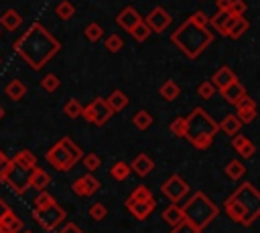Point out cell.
Masks as SVG:
<instances>
[{
  "instance_id": "10",
  "label": "cell",
  "mask_w": 260,
  "mask_h": 233,
  "mask_svg": "<svg viewBox=\"0 0 260 233\" xmlns=\"http://www.w3.org/2000/svg\"><path fill=\"white\" fill-rule=\"evenodd\" d=\"M160 192H162L171 203H175V205H177L183 197H187V195H189V184H187L179 174H171V176L162 182Z\"/></svg>"
},
{
  "instance_id": "55",
  "label": "cell",
  "mask_w": 260,
  "mask_h": 233,
  "mask_svg": "<svg viewBox=\"0 0 260 233\" xmlns=\"http://www.w3.org/2000/svg\"><path fill=\"white\" fill-rule=\"evenodd\" d=\"M20 233H35V231H32V229H22Z\"/></svg>"
},
{
  "instance_id": "39",
  "label": "cell",
  "mask_w": 260,
  "mask_h": 233,
  "mask_svg": "<svg viewBox=\"0 0 260 233\" xmlns=\"http://www.w3.org/2000/svg\"><path fill=\"white\" fill-rule=\"evenodd\" d=\"M87 213H89L91 221H104L108 217V207L104 203H91Z\"/></svg>"
},
{
  "instance_id": "28",
  "label": "cell",
  "mask_w": 260,
  "mask_h": 233,
  "mask_svg": "<svg viewBox=\"0 0 260 233\" xmlns=\"http://www.w3.org/2000/svg\"><path fill=\"white\" fill-rule=\"evenodd\" d=\"M12 160H14L16 164H20V166L28 168V170H32L35 166H39V164H37V156H35L30 150H26V148H24V150H18V152H16V156H14Z\"/></svg>"
},
{
  "instance_id": "3",
  "label": "cell",
  "mask_w": 260,
  "mask_h": 233,
  "mask_svg": "<svg viewBox=\"0 0 260 233\" xmlns=\"http://www.w3.org/2000/svg\"><path fill=\"white\" fill-rule=\"evenodd\" d=\"M171 41L187 59H197L213 43V32L209 28H199L185 20L179 28L173 30Z\"/></svg>"
},
{
  "instance_id": "14",
  "label": "cell",
  "mask_w": 260,
  "mask_h": 233,
  "mask_svg": "<svg viewBox=\"0 0 260 233\" xmlns=\"http://www.w3.org/2000/svg\"><path fill=\"white\" fill-rule=\"evenodd\" d=\"M126 209L138 219V221H144L146 217H150V213L156 209V201L150 199V201H138V203H126Z\"/></svg>"
},
{
  "instance_id": "11",
  "label": "cell",
  "mask_w": 260,
  "mask_h": 233,
  "mask_svg": "<svg viewBox=\"0 0 260 233\" xmlns=\"http://www.w3.org/2000/svg\"><path fill=\"white\" fill-rule=\"evenodd\" d=\"M171 14L162 8V6H156V8H152L150 10V14L146 16V20H144V24L150 28V32H162V30H167V26L171 24Z\"/></svg>"
},
{
  "instance_id": "4",
  "label": "cell",
  "mask_w": 260,
  "mask_h": 233,
  "mask_svg": "<svg viewBox=\"0 0 260 233\" xmlns=\"http://www.w3.org/2000/svg\"><path fill=\"white\" fill-rule=\"evenodd\" d=\"M217 132H219L217 122L203 107H195L189 115H185V136L183 138H187L193 148L207 150Z\"/></svg>"
},
{
  "instance_id": "43",
  "label": "cell",
  "mask_w": 260,
  "mask_h": 233,
  "mask_svg": "<svg viewBox=\"0 0 260 233\" xmlns=\"http://www.w3.org/2000/svg\"><path fill=\"white\" fill-rule=\"evenodd\" d=\"M191 24H195V26H199V28H207L209 26V16L205 14V12H201V10H197V12H193L189 18H187Z\"/></svg>"
},
{
  "instance_id": "34",
  "label": "cell",
  "mask_w": 260,
  "mask_h": 233,
  "mask_svg": "<svg viewBox=\"0 0 260 233\" xmlns=\"http://www.w3.org/2000/svg\"><path fill=\"white\" fill-rule=\"evenodd\" d=\"M81 109H83V105H81L75 97H71V99H67V101L63 103V113H65L67 118H71V120L79 118V115H81Z\"/></svg>"
},
{
  "instance_id": "46",
  "label": "cell",
  "mask_w": 260,
  "mask_h": 233,
  "mask_svg": "<svg viewBox=\"0 0 260 233\" xmlns=\"http://www.w3.org/2000/svg\"><path fill=\"white\" fill-rule=\"evenodd\" d=\"M248 10V4L244 2V0H232V6H230V14L234 16V18H240V16H244V12Z\"/></svg>"
},
{
  "instance_id": "9",
  "label": "cell",
  "mask_w": 260,
  "mask_h": 233,
  "mask_svg": "<svg viewBox=\"0 0 260 233\" xmlns=\"http://www.w3.org/2000/svg\"><path fill=\"white\" fill-rule=\"evenodd\" d=\"M81 118H83L87 124L104 126V124L112 118V109L108 107V103H106L104 97H95V99H91V103L83 105V109H81Z\"/></svg>"
},
{
  "instance_id": "33",
  "label": "cell",
  "mask_w": 260,
  "mask_h": 233,
  "mask_svg": "<svg viewBox=\"0 0 260 233\" xmlns=\"http://www.w3.org/2000/svg\"><path fill=\"white\" fill-rule=\"evenodd\" d=\"M150 199H154L152 192H150V188H146L144 184H138V186H134V190L130 192V197L126 199V203H138V201H150Z\"/></svg>"
},
{
  "instance_id": "53",
  "label": "cell",
  "mask_w": 260,
  "mask_h": 233,
  "mask_svg": "<svg viewBox=\"0 0 260 233\" xmlns=\"http://www.w3.org/2000/svg\"><path fill=\"white\" fill-rule=\"evenodd\" d=\"M6 162H8V156H6V154L0 150V172H2V168L6 166Z\"/></svg>"
},
{
  "instance_id": "20",
  "label": "cell",
  "mask_w": 260,
  "mask_h": 233,
  "mask_svg": "<svg viewBox=\"0 0 260 233\" xmlns=\"http://www.w3.org/2000/svg\"><path fill=\"white\" fill-rule=\"evenodd\" d=\"M232 22H234V16H232L228 10H217V12H215V16H211V18H209V24H211V26H215V28H217V32H219V34H223V36L228 34V28H230V24H232Z\"/></svg>"
},
{
  "instance_id": "22",
  "label": "cell",
  "mask_w": 260,
  "mask_h": 233,
  "mask_svg": "<svg viewBox=\"0 0 260 233\" xmlns=\"http://www.w3.org/2000/svg\"><path fill=\"white\" fill-rule=\"evenodd\" d=\"M106 103H108V107L112 109V113L122 111V109L128 105V95H126L122 89H114V91L106 97Z\"/></svg>"
},
{
  "instance_id": "27",
  "label": "cell",
  "mask_w": 260,
  "mask_h": 233,
  "mask_svg": "<svg viewBox=\"0 0 260 233\" xmlns=\"http://www.w3.org/2000/svg\"><path fill=\"white\" fill-rule=\"evenodd\" d=\"M248 28H250V22H248L244 16L234 18V22L230 24V28H228V34H225V36H230V38H240Z\"/></svg>"
},
{
  "instance_id": "26",
  "label": "cell",
  "mask_w": 260,
  "mask_h": 233,
  "mask_svg": "<svg viewBox=\"0 0 260 233\" xmlns=\"http://www.w3.org/2000/svg\"><path fill=\"white\" fill-rule=\"evenodd\" d=\"M162 221L165 223H169L171 227H175V225H179L181 221H185L183 219V211H181V207L179 205H169L165 211H162Z\"/></svg>"
},
{
  "instance_id": "6",
  "label": "cell",
  "mask_w": 260,
  "mask_h": 233,
  "mask_svg": "<svg viewBox=\"0 0 260 233\" xmlns=\"http://www.w3.org/2000/svg\"><path fill=\"white\" fill-rule=\"evenodd\" d=\"M81 156H83L81 148H79L69 136H65V138L57 140V142L47 150L45 160H47L55 170H59V172H69V170L81 160Z\"/></svg>"
},
{
  "instance_id": "12",
  "label": "cell",
  "mask_w": 260,
  "mask_h": 233,
  "mask_svg": "<svg viewBox=\"0 0 260 233\" xmlns=\"http://www.w3.org/2000/svg\"><path fill=\"white\" fill-rule=\"evenodd\" d=\"M73 192L77 195V197H91V195H95L98 190H100V180L91 174V172H87V174H83V176H79L75 182H73Z\"/></svg>"
},
{
  "instance_id": "44",
  "label": "cell",
  "mask_w": 260,
  "mask_h": 233,
  "mask_svg": "<svg viewBox=\"0 0 260 233\" xmlns=\"http://www.w3.org/2000/svg\"><path fill=\"white\" fill-rule=\"evenodd\" d=\"M215 87L211 85V81H203V83H199V87H197V93H199V97L201 99H211L213 95H215Z\"/></svg>"
},
{
  "instance_id": "19",
  "label": "cell",
  "mask_w": 260,
  "mask_h": 233,
  "mask_svg": "<svg viewBox=\"0 0 260 233\" xmlns=\"http://www.w3.org/2000/svg\"><path fill=\"white\" fill-rule=\"evenodd\" d=\"M49 182H51L49 172H47L45 168H41V166H35L32 172H30V182H28V186L41 192V190H45V188L49 186Z\"/></svg>"
},
{
  "instance_id": "2",
  "label": "cell",
  "mask_w": 260,
  "mask_h": 233,
  "mask_svg": "<svg viewBox=\"0 0 260 233\" xmlns=\"http://www.w3.org/2000/svg\"><path fill=\"white\" fill-rule=\"evenodd\" d=\"M223 211L230 221L250 227L260 215V192L252 182L240 184L223 203Z\"/></svg>"
},
{
  "instance_id": "15",
  "label": "cell",
  "mask_w": 260,
  "mask_h": 233,
  "mask_svg": "<svg viewBox=\"0 0 260 233\" xmlns=\"http://www.w3.org/2000/svg\"><path fill=\"white\" fill-rule=\"evenodd\" d=\"M24 229V221L14 213H6L2 219H0V233H20Z\"/></svg>"
},
{
  "instance_id": "51",
  "label": "cell",
  "mask_w": 260,
  "mask_h": 233,
  "mask_svg": "<svg viewBox=\"0 0 260 233\" xmlns=\"http://www.w3.org/2000/svg\"><path fill=\"white\" fill-rule=\"evenodd\" d=\"M215 6H217V10H230L232 0H215Z\"/></svg>"
},
{
  "instance_id": "42",
  "label": "cell",
  "mask_w": 260,
  "mask_h": 233,
  "mask_svg": "<svg viewBox=\"0 0 260 233\" xmlns=\"http://www.w3.org/2000/svg\"><path fill=\"white\" fill-rule=\"evenodd\" d=\"M53 203H57L55 197L49 195L47 190H41V192L37 195V199H35V207H32V209H45V207H49V205H53Z\"/></svg>"
},
{
  "instance_id": "24",
  "label": "cell",
  "mask_w": 260,
  "mask_h": 233,
  "mask_svg": "<svg viewBox=\"0 0 260 233\" xmlns=\"http://www.w3.org/2000/svg\"><path fill=\"white\" fill-rule=\"evenodd\" d=\"M0 24H2L6 30H16V28L22 24V16H20L14 8H8V10L0 16Z\"/></svg>"
},
{
  "instance_id": "23",
  "label": "cell",
  "mask_w": 260,
  "mask_h": 233,
  "mask_svg": "<svg viewBox=\"0 0 260 233\" xmlns=\"http://www.w3.org/2000/svg\"><path fill=\"white\" fill-rule=\"evenodd\" d=\"M217 128L225 134V136H236L238 132H240V128H242V124H240V120L234 115V113H228L221 122H217Z\"/></svg>"
},
{
  "instance_id": "1",
  "label": "cell",
  "mask_w": 260,
  "mask_h": 233,
  "mask_svg": "<svg viewBox=\"0 0 260 233\" xmlns=\"http://www.w3.org/2000/svg\"><path fill=\"white\" fill-rule=\"evenodd\" d=\"M12 49L30 69L39 71L61 51V43L41 22H32L22 36L14 41Z\"/></svg>"
},
{
  "instance_id": "5",
  "label": "cell",
  "mask_w": 260,
  "mask_h": 233,
  "mask_svg": "<svg viewBox=\"0 0 260 233\" xmlns=\"http://www.w3.org/2000/svg\"><path fill=\"white\" fill-rule=\"evenodd\" d=\"M181 211H183V219L189 221L191 225H195L199 231H203L219 213L217 205L205 197V192L201 190H195L185 205H181Z\"/></svg>"
},
{
  "instance_id": "21",
  "label": "cell",
  "mask_w": 260,
  "mask_h": 233,
  "mask_svg": "<svg viewBox=\"0 0 260 233\" xmlns=\"http://www.w3.org/2000/svg\"><path fill=\"white\" fill-rule=\"evenodd\" d=\"M219 93H221V97H223L228 103H236L238 99H242V97L246 95V87H244L240 81H234V83H230L228 87H223Z\"/></svg>"
},
{
  "instance_id": "31",
  "label": "cell",
  "mask_w": 260,
  "mask_h": 233,
  "mask_svg": "<svg viewBox=\"0 0 260 233\" xmlns=\"http://www.w3.org/2000/svg\"><path fill=\"white\" fill-rule=\"evenodd\" d=\"M110 176H112L114 180L122 182V180H126V178L130 176V166H128L126 162L118 160V162H114V164L110 166Z\"/></svg>"
},
{
  "instance_id": "52",
  "label": "cell",
  "mask_w": 260,
  "mask_h": 233,
  "mask_svg": "<svg viewBox=\"0 0 260 233\" xmlns=\"http://www.w3.org/2000/svg\"><path fill=\"white\" fill-rule=\"evenodd\" d=\"M10 211H12V209H10V207L6 205V201H4L2 197H0V219H2V217H4L6 213H10Z\"/></svg>"
},
{
  "instance_id": "30",
  "label": "cell",
  "mask_w": 260,
  "mask_h": 233,
  "mask_svg": "<svg viewBox=\"0 0 260 233\" xmlns=\"http://www.w3.org/2000/svg\"><path fill=\"white\" fill-rule=\"evenodd\" d=\"M158 93H160V97L165 99V101H173V99H177L179 97V93H181V89H179V85L175 83V81H165L160 87H158Z\"/></svg>"
},
{
  "instance_id": "47",
  "label": "cell",
  "mask_w": 260,
  "mask_h": 233,
  "mask_svg": "<svg viewBox=\"0 0 260 233\" xmlns=\"http://www.w3.org/2000/svg\"><path fill=\"white\" fill-rule=\"evenodd\" d=\"M169 130H171L177 138H183V136H185V118H175V120L169 124Z\"/></svg>"
},
{
  "instance_id": "8",
  "label": "cell",
  "mask_w": 260,
  "mask_h": 233,
  "mask_svg": "<svg viewBox=\"0 0 260 233\" xmlns=\"http://www.w3.org/2000/svg\"><path fill=\"white\" fill-rule=\"evenodd\" d=\"M30 215L39 223V227H43L45 231H55L67 219V213L59 203H53V205H49L45 209H32Z\"/></svg>"
},
{
  "instance_id": "7",
  "label": "cell",
  "mask_w": 260,
  "mask_h": 233,
  "mask_svg": "<svg viewBox=\"0 0 260 233\" xmlns=\"http://www.w3.org/2000/svg\"><path fill=\"white\" fill-rule=\"evenodd\" d=\"M30 172H32V170H28V168L16 164L12 158H8V162H6V166L2 168L0 176H2V182H6V184L14 190V195H24V192L30 188V186H28V182H30Z\"/></svg>"
},
{
  "instance_id": "56",
  "label": "cell",
  "mask_w": 260,
  "mask_h": 233,
  "mask_svg": "<svg viewBox=\"0 0 260 233\" xmlns=\"http://www.w3.org/2000/svg\"><path fill=\"white\" fill-rule=\"evenodd\" d=\"M0 184H2V176H0Z\"/></svg>"
},
{
  "instance_id": "18",
  "label": "cell",
  "mask_w": 260,
  "mask_h": 233,
  "mask_svg": "<svg viewBox=\"0 0 260 233\" xmlns=\"http://www.w3.org/2000/svg\"><path fill=\"white\" fill-rule=\"evenodd\" d=\"M232 146H234V150H236L240 156H244V158H252L254 152H256L254 142H252L250 138H246V136H240V134L232 136Z\"/></svg>"
},
{
  "instance_id": "25",
  "label": "cell",
  "mask_w": 260,
  "mask_h": 233,
  "mask_svg": "<svg viewBox=\"0 0 260 233\" xmlns=\"http://www.w3.org/2000/svg\"><path fill=\"white\" fill-rule=\"evenodd\" d=\"M6 95L12 99V101H20L24 95H26V85L20 81V79H12L8 85H6Z\"/></svg>"
},
{
  "instance_id": "29",
  "label": "cell",
  "mask_w": 260,
  "mask_h": 233,
  "mask_svg": "<svg viewBox=\"0 0 260 233\" xmlns=\"http://www.w3.org/2000/svg\"><path fill=\"white\" fill-rule=\"evenodd\" d=\"M223 172H225V176H228L230 180H240V178L246 174V166H244L240 160H230V162L225 164Z\"/></svg>"
},
{
  "instance_id": "38",
  "label": "cell",
  "mask_w": 260,
  "mask_h": 233,
  "mask_svg": "<svg viewBox=\"0 0 260 233\" xmlns=\"http://www.w3.org/2000/svg\"><path fill=\"white\" fill-rule=\"evenodd\" d=\"M81 162H83V166H85L87 172H95V170L102 166V160H100V156H98L95 152L83 154V156H81Z\"/></svg>"
},
{
  "instance_id": "17",
  "label": "cell",
  "mask_w": 260,
  "mask_h": 233,
  "mask_svg": "<svg viewBox=\"0 0 260 233\" xmlns=\"http://www.w3.org/2000/svg\"><path fill=\"white\" fill-rule=\"evenodd\" d=\"M130 170L132 172H136L138 176H146V174H150L152 170H154V160L148 156V154H138L134 160H132V164H130Z\"/></svg>"
},
{
  "instance_id": "36",
  "label": "cell",
  "mask_w": 260,
  "mask_h": 233,
  "mask_svg": "<svg viewBox=\"0 0 260 233\" xmlns=\"http://www.w3.org/2000/svg\"><path fill=\"white\" fill-rule=\"evenodd\" d=\"M83 34H85V38H87V41L98 43V41L104 36V26H102V24H98V22H89V24L85 26Z\"/></svg>"
},
{
  "instance_id": "54",
  "label": "cell",
  "mask_w": 260,
  "mask_h": 233,
  "mask_svg": "<svg viewBox=\"0 0 260 233\" xmlns=\"http://www.w3.org/2000/svg\"><path fill=\"white\" fill-rule=\"evenodd\" d=\"M4 113H6V111H4V107H2V105H0V120H2V118H4Z\"/></svg>"
},
{
  "instance_id": "16",
  "label": "cell",
  "mask_w": 260,
  "mask_h": 233,
  "mask_svg": "<svg viewBox=\"0 0 260 233\" xmlns=\"http://www.w3.org/2000/svg\"><path fill=\"white\" fill-rule=\"evenodd\" d=\"M234 81H238V77H236V73L230 69V67H219L213 75H211V85L215 87V89H223V87H228L230 83H234Z\"/></svg>"
},
{
  "instance_id": "45",
  "label": "cell",
  "mask_w": 260,
  "mask_h": 233,
  "mask_svg": "<svg viewBox=\"0 0 260 233\" xmlns=\"http://www.w3.org/2000/svg\"><path fill=\"white\" fill-rule=\"evenodd\" d=\"M234 105H236V111H250V109H256V101H254L248 93H246L242 99H238Z\"/></svg>"
},
{
  "instance_id": "48",
  "label": "cell",
  "mask_w": 260,
  "mask_h": 233,
  "mask_svg": "<svg viewBox=\"0 0 260 233\" xmlns=\"http://www.w3.org/2000/svg\"><path fill=\"white\" fill-rule=\"evenodd\" d=\"M171 233H201V231H199L195 225H191L189 221H181L179 225H175V227H173V231H171Z\"/></svg>"
},
{
  "instance_id": "37",
  "label": "cell",
  "mask_w": 260,
  "mask_h": 233,
  "mask_svg": "<svg viewBox=\"0 0 260 233\" xmlns=\"http://www.w3.org/2000/svg\"><path fill=\"white\" fill-rule=\"evenodd\" d=\"M130 36H132L134 41H138V43H144V41L150 36V28L144 24V20H140V22L130 30Z\"/></svg>"
},
{
  "instance_id": "13",
  "label": "cell",
  "mask_w": 260,
  "mask_h": 233,
  "mask_svg": "<svg viewBox=\"0 0 260 233\" xmlns=\"http://www.w3.org/2000/svg\"><path fill=\"white\" fill-rule=\"evenodd\" d=\"M140 20H142V16H140V14H138V10H136V8H132V6L122 8V10H120V14L116 16L118 26H122L126 32H130V30H132Z\"/></svg>"
},
{
  "instance_id": "49",
  "label": "cell",
  "mask_w": 260,
  "mask_h": 233,
  "mask_svg": "<svg viewBox=\"0 0 260 233\" xmlns=\"http://www.w3.org/2000/svg\"><path fill=\"white\" fill-rule=\"evenodd\" d=\"M234 115H236V118L240 120V124L244 126V124L254 122V118H256V109H250V111H236Z\"/></svg>"
},
{
  "instance_id": "32",
  "label": "cell",
  "mask_w": 260,
  "mask_h": 233,
  "mask_svg": "<svg viewBox=\"0 0 260 233\" xmlns=\"http://www.w3.org/2000/svg\"><path fill=\"white\" fill-rule=\"evenodd\" d=\"M132 124L138 128V130H148L150 126H152V115L146 111V109H138L136 113H134V118H132Z\"/></svg>"
},
{
  "instance_id": "40",
  "label": "cell",
  "mask_w": 260,
  "mask_h": 233,
  "mask_svg": "<svg viewBox=\"0 0 260 233\" xmlns=\"http://www.w3.org/2000/svg\"><path fill=\"white\" fill-rule=\"evenodd\" d=\"M104 45H106V49H108L110 53H118V51L124 47V38H122L120 34H114V32H112V34L106 36V43H104Z\"/></svg>"
},
{
  "instance_id": "35",
  "label": "cell",
  "mask_w": 260,
  "mask_h": 233,
  "mask_svg": "<svg viewBox=\"0 0 260 233\" xmlns=\"http://www.w3.org/2000/svg\"><path fill=\"white\" fill-rule=\"evenodd\" d=\"M55 14L61 18V20H69L73 14H75V6L69 2V0H63L55 6Z\"/></svg>"
},
{
  "instance_id": "41",
  "label": "cell",
  "mask_w": 260,
  "mask_h": 233,
  "mask_svg": "<svg viewBox=\"0 0 260 233\" xmlns=\"http://www.w3.org/2000/svg\"><path fill=\"white\" fill-rule=\"evenodd\" d=\"M59 77L55 75V73H49V75H45L43 79H41V87L45 89V91H49V93H53V91H57V87H59Z\"/></svg>"
},
{
  "instance_id": "50",
  "label": "cell",
  "mask_w": 260,
  "mask_h": 233,
  "mask_svg": "<svg viewBox=\"0 0 260 233\" xmlns=\"http://www.w3.org/2000/svg\"><path fill=\"white\" fill-rule=\"evenodd\" d=\"M57 233H83V231H81V229H79L75 223H65V225H63V227H61Z\"/></svg>"
}]
</instances>
